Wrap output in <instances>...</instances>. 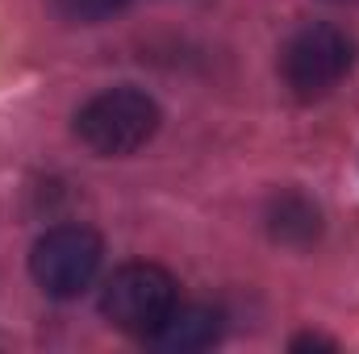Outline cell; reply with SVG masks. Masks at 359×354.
Masks as SVG:
<instances>
[{"label": "cell", "instance_id": "obj_8", "mask_svg": "<svg viewBox=\"0 0 359 354\" xmlns=\"http://www.w3.org/2000/svg\"><path fill=\"white\" fill-rule=\"evenodd\" d=\"M292 351H334V342H326V338H313V334H305V338H297V342H292Z\"/></svg>", "mask_w": 359, "mask_h": 354}, {"label": "cell", "instance_id": "obj_3", "mask_svg": "<svg viewBox=\"0 0 359 354\" xmlns=\"http://www.w3.org/2000/svg\"><path fill=\"white\" fill-rule=\"evenodd\" d=\"M176 304V279L155 263H130L113 271V279L100 292V313L109 317V325L142 338H151Z\"/></svg>", "mask_w": 359, "mask_h": 354}, {"label": "cell", "instance_id": "obj_7", "mask_svg": "<svg viewBox=\"0 0 359 354\" xmlns=\"http://www.w3.org/2000/svg\"><path fill=\"white\" fill-rule=\"evenodd\" d=\"M55 4H59V13H63V17L92 25V21H104V17L121 13L130 0H55Z\"/></svg>", "mask_w": 359, "mask_h": 354}, {"label": "cell", "instance_id": "obj_6", "mask_svg": "<svg viewBox=\"0 0 359 354\" xmlns=\"http://www.w3.org/2000/svg\"><path fill=\"white\" fill-rule=\"evenodd\" d=\"M318 229H322V217H318V208L305 196H297V192L276 196V204H271V234L280 242L305 246V242L318 238Z\"/></svg>", "mask_w": 359, "mask_h": 354}, {"label": "cell", "instance_id": "obj_9", "mask_svg": "<svg viewBox=\"0 0 359 354\" xmlns=\"http://www.w3.org/2000/svg\"><path fill=\"white\" fill-rule=\"evenodd\" d=\"M339 4H351V0H339Z\"/></svg>", "mask_w": 359, "mask_h": 354}, {"label": "cell", "instance_id": "obj_2", "mask_svg": "<svg viewBox=\"0 0 359 354\" xmlns=\"http://www.w3.org/2000/svg\"><path fill=\"white\" fill-rule=\"evenodd\" d=\"M355 46L334 25H305L280 50V76L301 100H322L351 76Z\"/></svg>", "mask_w": 359, "mask_h": 354}, {"label": "cell", "instance_id": "obj_1", "mask_svg": "<svg viewBox=\"0 0 359 354\" xmlns=\"http://www.w3.org/2000/svg\"><path fill=\"white\" fill-rule=\"evenodd\" d=\"M159 129V104L138 88H109L76 113V138L92 155L117 159L142 150Z\"/></svg>", "mask_w": 359, "mask_h": 354}, {"label": "cell", "instance_id": "obj_5", "mask_svg": "<svg viewBox=\"0 0 359 354\" xmlns=\"http://www.w3.org/2000/svg\"><path fill=\"white\" fill-rule=\"evenodd\" d=\"M222 334V313L209 309V304H176L163 325L151 334V346L159 351H172V354H184V351H205L213 346Z\"/></svg>", "mask_w": 359, "mask_h": 354}, {"label": "cell", "instance_id": "obj_4", "mask_svg": "<svg viewBox=\"0 0 359 354\" xmlns=\"http://www.w3.org/2000/svg\"><path fill=\"white\" fill-rule=\"evenodd\" d=\"M100 267V238L84 229V225H59L46 238H38L34 255H29V271L38 279V288L46 296H80L92 283Z\"/></svg>", "mask_w": 359, "mask_h": 354}]
</instances>
